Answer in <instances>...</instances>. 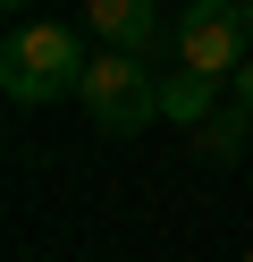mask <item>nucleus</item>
Listing matches in <instances>:
<instances>
[{
  "label": "nucleus",
  "mask_w": 253,
  "mask_h": 262,
  "mask_svg": "<svg viewBox=\"0 0 253 262\" xmlns=\"http://www.w3.org/2000/svg\"><path fill=\"white\" fill-rule=\"evenodd\" d=\"M194 136H202V152H211V161H236V152H245V136H253V110L228 102V110H211Z\"/></svg>",
  "instance_id": "423d86ee"
},
{
  "label": "nucleus",
  "mask_w": 253,
  "mask_h": 262,
  "mask_svg": "<svg viewBox=\"0 0 253 262\" xmlns=\"http://www.w3.org/2000/svg\"><path fill=\"white\" fill-rule=\"evenodd\" d=\"M211 76H194V68H177V59H169V68H160V119H177V127H202V119H211Z\"/></svg>",
  "instance_id": "39448f33"
},
{
  "label": "nucleus",
  "mask_w": 253,
  "mask_h": 262,
  "mask_svg": "<svg viewBox=\"0 0 253 262\" xmlns=\"http://www.w3.org/2000/svg\"><path fill=\"white\" fill-rule=\"evenodd\" d=\"M169 59L211 85H236V68L253 59V34H245V9L236 0H186L177 34H169Z\"/></svg>",
  "instance_id": "7ed1b4c3"
},
{
  "label": "nucleus",
  "mask_w": 253,
  "mask_h": 262,
  "mask_svg": "<svg viewBox=\"0 0 253 262\" xmlns=\"http://www.w3.org/2000/svg\"><path fill=\"white\" fill-rule=\"evenodd\" d=\"M236 102L253 110V59H245V68H236Z\"/></svg>",
  "instance_id": "0eeeda50"
},
{
  "label": "nucleus",
  "mask_w": 253,
  "mask_h": 262,
  "mask_svg": "<svg viewBox=\"0 0 253 262\" xmlns=\"http://www.w3.org/2000/svg\"><path fill=\"white\" fill-rule=\"evenodd\" d=\"M76 102H84V119H93L101 136H144V127L160 119V68H144L135 51H101L93 68H84Z\"/></svg>",
  "instance_id": "f03ea898"
},
{
  "label": "nucleus",
  "mask_w": 253,
  "mask_h": 262,
  "mask_svg": "<svg viewBox=\"0 0 253 262\" xmlns=\"http://www.w3.org/2000/svg\"><path fill=\"white\" fill-rule=\"evenodd\" d=\"M84 42H76V26H59V17H34V26H17L9 42H0V85H9V102L17 110H42V102H67V93L84 85Z\"/></svg>",
  "instance_id": "f257e3e1"
},
{
  "label": "nucleus",
  "mask_w": 253,
  "mask_h": 262,
  "mask_svg": "<svg viewBox=\"0 0 253 262\" xmlns=\"http://www.w3.org/2000/svg\"><path fill=\"white\" fill-rule=\"evenodd\" d=\"M84 26L101 34V51H135L144 59L160 42V0H84Z\"/></svg>",
  "instance_id": "20e7f679"
},
{
  "label": "nucleus",
  "mask_w": 253,
  "mask_h": 262,
  "mask_svg": "<svg viewBox=\"0 0 253 262\" xmlns=\"http://www.w3.org/2000/svg\"><path fill=\"white\" fill-rule=\"evenodd\" d=\"M236 9H245V34H253V0H236Z\"/></svg>",
  "instance_id": "1a4fd4ad"
},
{
  "label": "nucleus",
  "mask_w": 253,
  "mask_h": 262,
  "mask_svg": "<svg viewBox=\"0 0 253 262\" xmlns=\"http://www.w3.org/2000/svg\"><path fill=\"white\" fill-rule=\"evenodd\" d=\"M245 262H253V245H245Z\"/></svg>",
  "instance_id": "9d476101"
},
{
  "label": "nucleus",
  "mask_w": 253,
  "mask_h": 262,
  "mask_svg": "<svg viewBox=\"0 0 253 262\" xmlns=\"http://www.w3.org/2000/svg\"><path fill=\"white\" fill-rule=\"evenodd\" d=\"M0 9H9V17H26V0H0Z\"/></svg>",
  "instance_id": "6e6552de"
}]
</instances>
